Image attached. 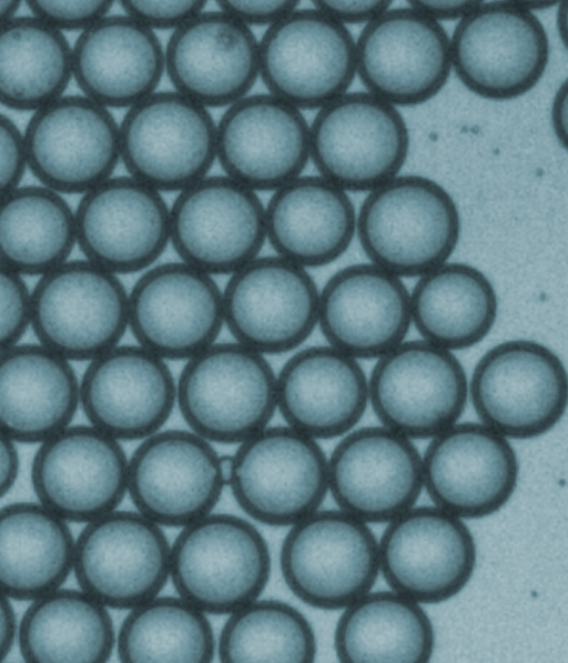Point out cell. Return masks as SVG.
I'll list each match as a JSON object with an SVG mask.
<instances>
[{"mask_svg":"<svg viewBox=\"0 0 568 663\" xmlns=\"http://www.w3.org/2000/svg\"><path fill=\"white\" fill-rule=\"evenodd\" d=\"M356 230L372 263L402 277H420L445 263L460 237L452 195L436 181L396 175L369 191Z\"/></svg>","mask_w":568,"mask_h":663,"instance_id":"1","label":"cell"},{"mask_svg":"<svg viewBox=\"0 0 568 663\" xmlns=\"http://www.w3.org/2000/svg\"><path fill=\"white\" fill-rule=\"evenodd\" d=\"M176 404L191 431L210 442L241 443L276 411V374L265 355L236 341L214 342L187 359Z\"/></svg>","mask_w":568,"mask_h":663,"instance_id":"2","label":"cell"},{"mask_svg":"<svg viewBox=\"0 0 568 663\" xmlns=\"http://www.w3.org/2000/svg\"><path fill=\"white\" fill-rule=\"evenodd\" d=\"M261 532L232 514L209 513L183 526L170 553L178 594L210 614H231L258 599L271 575Z\"/></svg>","mask_w":568,"mask_h":663,"instance_id":"3","label":"cell"},{"mask_svg":"<svg viewBox=\"0 0 568 663\" xmlns=\"http://www.w3.org/2000/svg\"><path fill=\"white\" fill-rule=\"evenodd\" d=\"M128 299L116 274L87 259L68 260L30 291V327L40 344L70 362H89L123 338Z\"/></svg>","mask_w":568,"mask_h":663,"instance_id":"4","label":"cell"},{"mask_svg":"<svg viewBox=\"0 0 568 663\" xmlns=\"http://www.w3.org/2000/svg\"><path fill=\"white\" fill-rule=\"evenodd\" d=\"M468 395L483 424L507 439H534L550 431L566 412V368L537 341H504L477 362Z\"/></svg>","mask_w":568,"mask_h":663,"instance_id":"5","label":"cell"},{"mask_svg":"<svg viewBox=\"0 0 568 663\" xmlns=\"http://www.w3.org/2000/svg\"><path fill=\"white\" fill-rule=\"evenodd\" d=\"M291 526L280 564L300 601L341 610L371 591L379 571L378 543L365 522L342 510H316Z\"/></svg>","mask_w":568,"mask_h":663,"instance_id":"6","label":"cell"},{"mask_svg":"<svg viewBox=\"0 0 568 663\" xmlns=\"http://www.w3.org/2000/svg\"><path fill=\"white\" fill-rule=\"evenodd\" d=\"M459 81L488 100L507 101L530 91L549 61L540 20L518 1L483 2L464 16L449 39Z\"/></svg>","mask_w":568,"mask_h":663,"instance_id":"7","label":"cell"},{"mask_svg":"<svg viewBox=\"0 0 568 663\" xmlns=\"http://www.w3.org/2000/svg\"><path fill=\"white\" fill-rule=\"evenodd\" d=\"M409 150L404 118L393 104L349 92L318 109L310 125V159L344 191H372L397 175Z\"/></svg>","mask_w":568,"mask_h":663,"instance_id":"8","label":"cell"},{"mask_svg":"<svg viewBox=\"0 0 568 663\" xmlns=\"http://www.w3.org/2000/svg\"><path fill=\"white\" fill-rule=\"evenodd\" d=\"M239 444L227 485L248 516L288 526L318 510L328 475L315 439L288 425H267Z\"/></svg>","mask_w":568,"mask_h":663,"instance_id":"9","label":"cell"},{"mask_svg":"<svg viewBox=\"0 0 568 663\" xmlns=\"http://www.w3.org/2000/svg\"><path fill=\"white\" fill-rule=\"evenodd\" d=\"M119 141L129 175L160 192L184 190L207 175L216 159L211 113L176 91H155L130 107Z\"/></svg>","mask_w":568,"mask_h":663,"instance_id":"10","label":"cell"},{"mask_svg":"<svg viewBox=\"0 0 568 663\" xmlns=\"http://www.w3.org/2000/svg\"><path fill=\"white\" fill-rule=\"evenodd\" d=\"M468 380L453 351L426 340L402 342L379 356L368 401L382 425L408 439H432L462 416Z\"/></svg>","mask_w":568,"mask_h":663,"instance_id":"11","label":"cell"},{"mask_svg":"<svg viewBox=\"0 0 568 663\" xmlns=\"http://www.w3.org/2000/svg\"><path fill=\"white\" fill-rule=\"evenodd\" d=\"M258 68L268 93L300 110L321 109L351 87L355 41L317 9L297 8L265 30Z\"/></svg>","mask_w":568,"mask_h":663,"instance_id":"12","label":"cell"},{"mask_svg":"<svg viewBox=\"0 0 568 663\" xmlns=\"http://www.w3.org/2000/svg\"><path fill=\"white\" fill-rule=\"evenodd\" d=\"M170 553L159 524L140 512L113 510L88 522L74 540L72 572L104 606L131 610L165 586Z\"/></svg>","mask_w":568,"mask_h":663,"instance_id":"13","label":"cell"},{"mask_svg":"<svg viewBox=\"0 0 568 663\" xmlns=\"http://www.w3.org/2000/svg\"><path fill=\"white\" fill-rule=\"evenodd\" d=\"M22 134L27 168L60 194L85 193L120 161L118 122L83 94H63L36 110Z\"/></svg>","mask_w":568,"mask_h":663,"instance_id":"14","label":"cell"},{"mask_svg":"<svg viewBox=\"0 0 568 663\" xmlns=\"http://www.w3.org/2000/svg\"><path fill=\"white\" fill-rule=\"evenodd\" d=\"M265 207L255 191L227 175H205L170 208V242L181 261L210 274H232L258 257Z\"/></svg>","mask_w":568,"mask_h":663,"instance_id":"15","label":"cell"},{"mask_svg":"<svg viewBox=\"0 0 568 663\" xmlns=\"http://www.w3.org/2000/svg\"><path fill=\"white\" fill-rule=\"evenodd\" d=\"M320 291L308 271L277 254L230 274L223 318L234 340L264 355L298 348L317 325Z\"/></svg>","mask_w":568,"mask_h":663,"instance_id":"16","label":"cell"},{"mask_svg":"<svg viewBox=\"0 0 568 663\" xmlns=\"http://www.w3.org/2000/svg\"><path fill=\"white\" fill-rule=\"evenodd\" d=\"M355 59L368 93L394 107L427 102L444 88L452 70L446 30L410 6L389 8L366 23L355 43Z\"/></svg>","mask_w":568,"mask_h":663,"instance_id":"17","label":"cell"},{"mask_svg":"<svg viewBox=\"0 0 568 663\" xmlns=\"http://www.w3.org/2000/svg\"><path fill=\"white\" fill-rule=\"evenodd\" d=\"M476 559L467 525L436 505L413 506L389 521L378 543L387 585L424 604L457 595L471 579Z\"/></svg>","mask_w":568,"mask_h":663,"instance_id":"18","label":"cell"},{"mask_svg":"<svg viewBox=\"0 0 568 663\" xmlns=\"http://www.w3.org/2000/svg\"><path fill=\"white\" fill-rule=\"evenodd\" d=\"M223 324L222 290L183 261L146 269L129 293L128 328L138 344L165 361H186L206 349Z\"/></svg>","mask_w":568,"mask_h":663,"instance_id":"19","label":"cell"},{"mask_svg":"<svg viewBox=\"0 0 568 663\" xmlns=\"http://www.w3.org/2000/svg\"><path fill=\"white\" fill-rule=\"evenodd\" d=\"M220 458L193 431L162 430L143 439L128 461V491L138 512L170 528L211 513L226 485Z\"/></svg>","mask_w":568,"mask_h":663,"instance_id":"20","label":"cell"},{"mask_svg":"<svg viewBox=\"0 0 568 663\" xmlns=\"http://www.w3.org/2000/svg\"><path fill=\"white\" fill-rule=\"evenodd\" d=\"M74 221L84 258L116 275L151 268L170 242L161 192L131 175L110 177L83 193Z\"/></svg>","mask_w":568,"mask_h":663,"instance_id":"21","label":"cell"},{"mask_svg":"<svg viewBox=\"0 0 568 663\" xmlns=\"http://www.w3.org/2000/svg\"><path fill=\"white\" fill-rule=\"evenodd\" d=\"M39 444L31 482L40 503L75 523L116 510L128 491L129 461L119 440L78 424Z\"/></svg>","mask_w":568,"mask_h":663,"instance_id":"22","label":"cell"},{"mask_svg":"<svg viewBox=\"0 0 568 663\" xmlns=\"http://www.w3.org/2000/svg\"><path fill=\"white\" fill-rule=\"evenodd\" d=\"M434 504L460 519L500 510L516 490L519 465L508 439L483 423H455L432 438L422 458Z\"/></svg>","mask_w":568,"mask_h":663,"instance_id":"23","label":"cell"},{"mask_svg":"<svg viewBox=\"0 0 568 663\" xmlns=\"http://www.w3.org/2000/svg\"><path fill=\"white\" fill-rule=\"evenodd\" d=\"M327 475L339 510L365 523L394 520L414 506L423 489L417 448L383 425L345 435L327 460Z\"/></svg>","mask_w":568,"mask_h":663,"instance_id":"24","label":"cell"},{"mask_svg":"<svg viewBox=\"0 0 568 663\" xmlns=\"http://www.w3.org/2000/svg\"><path fill=\"white\" fill-rule=\"evenodd\" d=\"M216 159L225 175L253 191H275L302 175L310 125L302 111L271 93L232 103L216 124Z\"/></svg>","mask_w":568,"mask_h":663,"instance_id":"25","label":"cell"},{"mask_svg":"<svg viewBox=\"0 0 568 663\" xmlns=\"http://www.w3.org/2000/svg\"><path fill=\"white\" fill-rule=\"evenodd\" d=\"M175 404L176 381L165 360L140 344H118L101 353L80 380L85 418L119 441L160 431Z\"/></svg>","mask_w":568,"mask_h":663,"instance_id":"26","label":"cell"},{"mask_svg":"<svg viewBox=\"0 0 568 663\" xmlns=\"http://www.w3.org/2000/svg\"><path fill=\"white\" fill-rule=\"evenodd\" d=\"M164 67L178 93L206 109L229 107L256 82L258 40L221 10L202 11L172 32Z\"/></svg>","mask_w":568,"mask_h":663,"instance_id":"27","label":"cell"},{"mask_svg":"<svg viewBox=\"0 0 568 663\" xmlns=\"http://www.w3.org/2000/svg\"><path fill=\"white\" fill-rule=\"evenodd\" d=\"M317 324L329 345L355 359H378L409 330V292L372 262L345 267L320 291Z\"/></svg>","mask_w":568,"mask_h":663,"instance_id":"28","label":"cell"},{"mask_svg":"<svg viewBox=\"0 0 568 663\" xmlns=\"http://www.w3.org/2000/svg\"><path fill=\"white\" fill-rule=\"evenodd\" d=\"M367 403L368 380L357 359L329 344L297 351L276 375V410L315 440L346 434Z\"/></svg>","mask_w":568,"mask_h":663,"instance_id":"29","label":"cell"},{"mask_svg":"<svg viewBox=\"0 0 568 663\" xmlns=\"http://www.w3.org/2000/svg\"><path fill=\"white\" fill-rule=\"evenodd\" d=\"M164 72L159 37L126 14L103 17L80 32L72 47L78 88L108 109H129L152 94Z\"/></svg>","mask_w":568,"mask_h":663,"instance_id":"30","label":"cell"},{"mask_svg":"<svg viewBox=\"0 0 568 663\" xmlns=\"http://www.w3.org/2000/svg\"><path fill=\"white\" fill-rule=\"evenodd\" d=\"M79 405L69 360L39 342L0 352V431L14 442H43L70 425Z\"/></svg>","mask_w":568,"mask_h":663,"instance_id":"31","label":"cell"},{"mask_svg":"<svg viewBox=\"0 0 568 663\" xmlns=\"http://www.w3.org/2000/svg\"><path fill=\"white\" fill-rule=\"evenodd\" d=\"M356 231L346 191L321 175H300L273 191L265 207L266 240L277 255L305 269L345 253Z\"/></svg>","mask_w":568,"mask_h":663,"instance_id":"32","label":"cell"},{"mask_svg":"<svg viewBox=\"0 0 568 663\" xmlns=\"http://www.w3.org/2000/svg\"><path fill=\"white\" fill-rule=\"evenodd\" d=\"M74 539L64 519L40 502L0 509V591L33 601L62 586L73 569Z\"/></svg>","mask_w":568,"mask_h":663,"instance_id":"33","label":"cell"},{"mask_svg":"<svg viewBox=\"0 0 568 663\" xmlns=\"http://www.w3.org/2000/svg\"><path fill=\"white\" fill-rule=\"evenodd\" d=\"M410 319L424 340L449 351L480 342L493 329L498 299L477 268L445 262L419 277L409 293Z\"/></svg>","mask_w":568,"mask_h":663,"instance_id":"34","label":"cell"},{"mask_svg":"<svg viewBox=\"0 0 568 663\" xmlns=\"http://www.w3.org/2000/svg\"><path fill=\"white\" fill-rule=\"evenodd\" d=\"M17 635L28 663H103L116 640L106 606L82 590L61 587L32 601Z\"/></svg>","mask_w":568,"mask_h":663,"instance_id":"35","label":"cell"},{"mask_svg":"<svg viewBox=\"0 0 568 663\" xmlns=\"http://www.w3.org/2000/svg\"><path fill=\"white\" fill-rule=\"evenodd\" d=\"M435 632L419 603L394 591L368 592L344 609L334 633L343 663H425Z\"/></svg>","mask_w":568,"mask_h":663,"instance_id":"36","label":"cell"},{"mask_svg":"<svg viewBox=\"0 0 568 663\" xmlns=\"http://www.w3.org/2000/svg\"><path fill=\"white\" fill-rule=\"evenodd\" d=\"M72 79V47L63 32L34 16L0 27V104L36 111L63 96Z\"/></svg>","mask_w":568,"mask_h":663,"instance_id":"37","label":"cell"},{"mask_svg":"<svg viewBox=\"0 0 568 663\" xmlns=\"http://www.w3.org/2000/svg\"><path fill=\"white\" fill-rule=\"evenodd\" d=\"M74 211L44 185H19L0 199V262L20 275H42L69 260Z\"/></svg>","mask_w":568,"mask_h":663,"instance_id":"38","label":"cell"},{"mask_svg":"<svg viewBox=\"0 0 568 663\" xmlns=\"http://www.w3.org/2000/svg\"><path fill=\"white\" fill-rule=\"evenodd\" d=\"M124 663L212 662L213 629L205 613L179 596H154L123 620L115 640Z\"/></svg>","mask_w":568,"mask_h":663,"instance_id":"39","label":"cell"},{"mask_svg":"<svg viewBox=\"0 0 568 663\" xmlns=\"http://www.w3.org/2000/svg\"><path fill=\"white\" fill-rule=\"evenodd\" d=\"M316 639L308 620L283 601L254 600L232 612L219 639L224 663H312Z\"/></svg>","mask_w":568,"mask_h":663,"instance_id":"40","label":"cell"},{"mask_svg":"<svg viewBox=\"0 0 568 663\" xmlns=\"http://www.w3.org/2000/svg\"><path fill=\"white\" fill-rule=\"evenodd\" d=\"M30 327V290L22 275L0 262V352L19 343Z\"/></svg>","mask_w":568,"mask_h":663,"instance_id":"41","label":"cell"},{"mask_svg":"<svg viewBox=\"0 0 568 663\" xmlns=\"http://www.w3.org/2000/svg\"><path fill=\"white\" fill-rule=\"evenodd\" d=\"M113 1H40L28 0L27 7L32 16L51 28L63 31H80L108 16Z\"/></svg>","mask_w":568,"mask_h":663,"instance_id":"42","label":"cell"},{"mask_svg":"<svg viewBox=\"0 0 568 663\" xmlns=\"http://www.w3.org/2000/svg\"><path fill=\"white\" fill-rule=\"evenodd\" d=\"M124 14L151 30H176L190 19L201 13L206 1H132L122 0Z\"/></svg>","mask_w":568,"mask_h":663,"instance_id":"43","label":"cell"},{"mask_svg":"<svg viewBox=\"0 0 568 663\" xmlns=\"http://www.w3.org/2000/svg\"><path fill=\"white\" fill-rule=\"evenodd\" d=\"M26 169L23 134L0 112V199L20 185Z\"/></svg>","mask_w":568,"mask_h":663,"instance_id":"44","label":"cell"},{"mask_svg":"<svg viewBox=\"0 0 568 663\" xmlns=\"http://www.w3.org/2000/svg\"><path fill=\"white\" fill-rule=\"evenodd\" d=\"M300 1H237L219 0V10L247 26H272L298 8Z\"/></svg>","mask_w":568,"mask_h":663,"instance_id":"45","label":"cell"},{"mask_svg":"<svg viewBox=\"0 0 568 663\" xmlns=\"http://www.w3.org/2000/svg\"><path fill=\"white\" fill-rule=\"evenodd\" d=\"M314 8L345 26L368 23L390 8L392 1H313Z\"/></svg>","mask_w":568,"mask_h":663,"instance_id":"46","label":"cell"},{"mask_svg":"<svg viewBox=\"0 0 568 663\" xmlns=\"http://www.w3.org/2000/svg\"><path fill=\"white\" fill-rule=\"evenodd\" d=\"M409 6L436 21L462 19L480 1H408Z\"/></svg>","mask_w":568,"mask_h":663,"instance_id":"47","label":"cell"},{"mask_svg":"<svg viewBox=\"0 0 568 663\" xmlns=\"http://www.w3.org/2000/svg\"><path fill=\"white\" fill-rule=\"evenodd\" d=\"M20 469L16 442L0 431V499L14 485Z\"/></svg>","mask_w":568,"mask_h":663,"instance_id":"48","label":"cell"},{"mask_svg":"<svg viewBox=\"0 0 568 663\" xmlns=\"http://www.w3.org/2000/svg\"><path fill=\"white\" fill-rule=\"evenodd\" d=\"M17 629V620L10 599L0 591V662L10 653Z\"/></svg>","mask_w":568,"mask_h":663,"instance_id":"49","label":"cell"},{"mask_svg":"<svg viewBox=\"0 0 568 663\" xmlns=\"http://www.w3.org/2000/svg\"><path fill=\"white\" fill-rule=\"evenodd\" d=\"M21 3V1L17 0L0 1V27L11 18L16 17Z\"/></svg>","mask_w":568,"mask_h":663,"instance_id":"50","label":"cell"}]
</instances>
